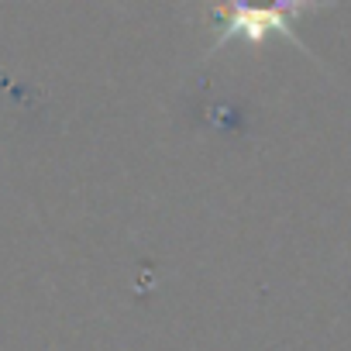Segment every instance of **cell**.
I'll use <instances>...</instances> for the list:
<instances>
[{"label": "cell", "instance_id": "6da1fadb", "mask_svg": "<svg viewBox=\"0 0 351 351\" xmlns=\"http://www.w3.org/2000/svg\"><path fill=\"white\" fill-rule=\"evenodd\" d=\"M330 4V0H224V4L214 8V45L210 56L221 52L231 42H248L258 45L269 35H282L289 42L300 45V38L293 35V18L317 11Z\"/></svg>", "mask_w": 351, "mask_h": 351}]
</instances>
